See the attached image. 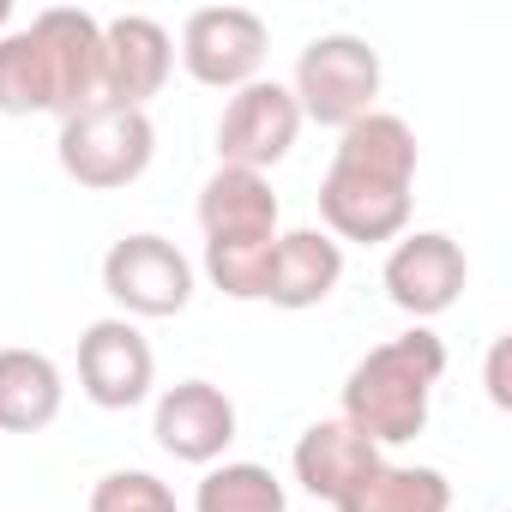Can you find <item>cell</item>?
<instances>
[{
  "mask_svg": "<svg viewBox=\"0 0 512 512\" xmlns=\"http://www.w3.org/2000/svg\"><path fill=\"white\" fill-rule=\"evenodd\" d=\"M440 374H446V344L428 326H410V332L374 344L350 368V380H344V422L356 434H368L380 452L404 446V440H416L428 428Z\"/></svg>",
  "mask_w": 512,
  "mask_h": 512,
  "instance_id": "2",
  "label": "cell"
},
{
  "mask_svg": "<svg viewBox=\"0 0 512 512\" xmlns=\"http://www.w3.org/2000/svg\"><path fill=\"white\" fill-rule=\"evenodd\" d=\"M290 97H296L302 121L344 133L350 121L374 115V103H380V49H368V37H356V31L314 37L296 55Z\"/></svg>",
  "mask_w": 512,
  "mask_h": 512,
  "instance_id": "4",
  "label": "cell"
},
{
  "mask_svg": "<svg viewBox=\"0 0 512 512\" xmlns=\"http://www.w3.org/2000/svg\"><path fill=\"white\" fill-rule=\"evenodd\" d=\"M37 43L49 49L55 67V91H61V121L97 103V73H103V19L79 13V7H43L31 19Z\"/></svg>",
  "mask_w": 512,
  "mask_h": 512,
  "instance_id": "12",
  "label": "cell"
},
{
  "mask_svg": "<svg viewBox=\"0 0 512 512\" xmlns=\"http://www.w3.org/2000/svg\"><path fill=\"white\" fill-rule=\"evenodd\" d=\"M386 296L398 314L410 320H434L446 314L464 284H470V260H464V247L446 235V229H404L386 253V272H380Z\"/></svg>",
  "mask_w": 512,
  "mask_h": 512,
  "instance_id": "8",
  "label": "cell"
},
{
  "mask_svg": "<svg viewBox=\"0 0 512 512\" xmlns=\"http://www.w3.org/2000/svg\"><path fill=\"white\" fill-rule=\"evenodd\" d=\"M13 31V0H0V37Z\"/></svg>",
  "mask_w": 512,
  "mask_h": 512,
  "instance_id": "23",
  "label": "cell"
},
{
  "mask_svg": "<svg viewBox=\"0 0 512 512\" xmlns=\"http://www.w3.org/2000/svg\"><path fill=\"white\" fill-rule=\"evenodd\" d=\"M175 73V43L157 19L121 13L103 25V73H97V103L115 109H145Z\"/></svg>",
  "mask_w": 512,
  "mask_h": 512,
  "instance_id": "10",
  "label": "cell"
},
{
  "mask_svg": "<svg viewBox=\"0 0 512 512\" xmlns=\"http://www.w3.org/2000/svg\"><path fill=\"white\" fill-rule=\"evenodd\" d=\"M380 458H386V452H380L368 434H356L344 416H332V422L302 428V440H296V452H290V470H296V482H302L314 500H332V506H338Z\"/></svg>",
  "mask_w": 512,
  "mask_h": 512,
  "instance_id": "13",
  "label": "cell"
},
{
  "mask_svg": "<svg viewBox=\"0 0 512 512\" xmlns=\"http://www.w3.org/2000/svg\"><path fill=\"white\" fill-rule=\"evenodd\" d=\"M296 133H302V109H296L290 85L253 79V85L229 91V103H223V121H217V163H223V169H253V175H266L272 163L290 157Z\"/></svg>",
  "mask_w": 512,
  "mask_h": 512,
  "instance_id": "7",
  "label": "cell"
},
{
  "mask_svg": "<svg viewBox=\"0 0 512 512\" xmlns=\"http://www.w3.org/2000/svg\"><path fill=\"white\" fill-rule=\"evenodd\" d=\"M272 31L253 7H199L181 25V67L211 91H241L260 79Z\"/></svg>",
  "mask_w": 512,
  "mask_h": 512,
  "instance_id": "6",
  "label": "cell"
},
{
  "mask_svg": "<svg viewBox=\"0 0 512 512\" xmlns=\"http://www.w3.org/2000/svg\"><path fill=\"white\" fill-rule=\"evenodd\" d=\"M344 284V247L326 229H284L272 247V278H266V302L272 308H320L332 290Z\"/></svg>",
  "mask_w": 512,
  "mask_h": 512,
  "instance_id": "14",
  "label": "cell"
},
{
  "mask_svg": "<svg viewBox=\"0 0 512 512\" xmlns=\"http://www.w3.org/2000/svg\"><path fill=\"white\" fill-rule=\"evenodd\" d=\"M55 157L67 169V181L91 187V193H115V187H133L151 157H157V127L145 109H115V103H91L79 115L61 121V139H55Z\"/></svg>",
  "mask_w": 512,
  "mask_h": 512,
  "instance_id": "3",
  "label": "cell"
},
{
  "mask_svg": "<svg viewBox=\"0 0 512 512\" xmlns=\"http://www.w3.org/2000/svg\"><path fill=\"white\" fill-rule=\"evenodd\" d=\"M338 512H452V482L434 464H374Z\"/></svg>",
  "mask_w": 512,
  "mask_h": 512,
  "instance_id": "17",
  "label": "cell"
},
{
  "mask_svg": "<svg viewBox=\"0 0 512 512\" xmlns=\"http://www.w3.org/2000/svg\"><path fill=\"white\" fill-rule=\"evenodd\" d=\"M67 404V380L43 350H0V434H43Z\"/></svg>",
  "mask_w": 512,
  "mask_h": 512,
  "instance_id": "16",
  "label": "cell"
},
{
  "mask_svg": "<svg viewBox=\"0 0 512 512\" xmlns=\"http://www.w3.org/2000/svg\"><path fill=\"white\" fill-rule=\"evenodd\" d=\"M91 512H181L175 488L151 470H109L91 488Z\"/></svg>",
  "mask_w": 512,
  "mask_h": 512,
  "instance_id": "21",
  "label": "cell"
},
{
  "mask_svg": "<svg viewBox=\"0 0 512 512\" xmlns=\"http://www.w3.org/2000/svg\"><path fill=\"white\" fill-rule=\"evenodd\" d=\"M0 115H61L49 49L31 25H13L0 37Z\"/></svg>",
  "mask_w": 512,
  "mask_h": 512,
  "instance_id": "18",
  "label": "cell"
},
{
  "mask_svg": "<svg viewBox=\"0 0 512 512\" xmlns=\"http://www.w3.org/2000/svg\"><path fill=\"white\" fill-rule=\"evenodd\" d=\"M199 229L205 241H278V193L253 169H223L199 187Z\"/></svg>",
  "mask_w": 512,
  "mask_h": 512,
  "instance_id": "15",
  "label": "cell"
},
{
  "mask_svg": "<svg viewBox=\"0 0 512 512\" xmlns=\"http://www.w3.org/2000/svg\"><path fill=\"white\" fill-rule=\"evenodd\" d=\"M416 133L404 115H362L338 133L332 169L320 181V223L326 235L344 241H398L410 229V187H416Z\"/></svg>",
  "mask_w": 512,
  "mask_h": 512,
  "instance_id": "1",
  "label": "cell"
},
{
  "mask_svg": "<svg viewBox=\"0 0 512 512\" xmlns=\"http://www.w3.org/2000/svg\"><path fill=\"white\" fill-rule=\"evenodd\" d=\"M193 512H290V494L284 482L253 464V458H223L199 476V494H193Z\"/></svg>",
  "mask_w": 512,
  "mask_h": 512,
  "instance_id": "19",
  "label": "cell"
},
{
  "mask_svg": "<svg viewBox=\"0 0 512 512\" xmlns=\"http://www.w3.org/2000/svg\"><path fill=\"white\" fill-rule=\"evenodd\" d=\"M272 247L278 241H205V278L229 302H266L272 278Z\"/></svg>",
  "mask_w": 512,
  "mask_h": 512,
  "instance_id": "20",
  "label": "cell"
},
{
  "mask_svg": "<svg viewBox=\"0 0 512 512\" xmlns=\"http://www.w3.org/2000/svg\"><path fill=\"white\" fill-rule=\"evenodd\" d=\"M151 434H157V446H163L175 464L211 470V464H223V452H229V440H235V404H229V392L211 386V380H181V386H169V392L157 398Z\"/></svg>",
  "mask_w": 512,
  "mask_h": 512,
  "instance_id": "11",
  "label": "cell"
},
{
  "mask_svg": "<svg viewBox=\"0 0 512 512\" xmlns=\"http://www.w3.org/2000/svg\"><path fill=\"white\" fill-rule=\"evenodd\" d=\"M103 290L121 320H175L193 302V260L169 235H121L103 253Z\"/></svg>",
  "mask_w": 512,
  "mask_h": 512,
  "instance_id": "5",
  "label": "cell"
},
{
  "mask_svg": "<svg viewBox=\"0 0 512 512\" xmlns=\"http://www.w3.org/2000/svg\"><path fill=\"white\" fill-rule=\"evenodd\" d=\"M151 386H157L151 338L121 314L91 320L85 338H79V392L97 410H133V404L151 398Z\"/></svg>",
  "mask_w": 512,
  "mask_h": 512,
  "instance_id": "9",
  "label": "cell"
},
{
  "mask_svg": "<svg viewBox=\"0 0 512 512\" xmlns=\"http://www.w3.org/2000/svg\"><path fill=\"white\" fill-rule=\"evenodd\" d=\"M488 398L500 410L512 404V386H506V338H494V350H488Z\"/></svg>",
  "mask_w": 512,
  "mask_h": 512,
  "instance_id": "22",
  "label": "cell"
}]
</instances>
